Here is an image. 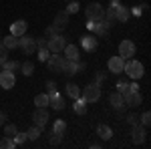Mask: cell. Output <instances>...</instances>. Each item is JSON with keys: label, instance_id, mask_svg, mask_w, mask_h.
Instances as JSON below:
<instances>
[{"label": "cell", "instance_id": "obj_38", "mask_svg": "<svg viewBox=\"0 0 151 149\" xmlns=\"http://www.w3.org/2000/svg\"><path fill=\"white\" fill-rule=\"evenodd\" d=\"M117 91L121 93V95H125V93L129 91V85L125 83V81H119V83H117Z\"/></svg>", "mask_w": 151, "mask_h": 149}, {"label": "cell", "instance_id": "obj_4", "mask_svg": "<svg viewBox=\"0 0 151 149\" xmlns=\"http://www.w3.org/2000/svg\"><path fill=\"white\" fill-rule=\"evenodd\" d=\"M18 46L22 48L26 55H32V53L36 50V38H35V36H30V35L18 36Z\"/></svg>", "mask_w": 151, "mask_h": 149}, {"label": "cell", "instance_id": "obj_41", "mask_svg": "<svg viewBox=\"0 0 151 149\" xmlns=\"http://www.w3.org/2000/svg\"><path fill=\"white\" fill-rule=\"evenodd\" d=\"M57 35H58V30L55 28V26H48L47 32H45V36H47V38H52V36H57Z\"/></svg>", "mask_w": 151, "mask_h": 149}, {"label": "cell", "instance_id": "obj_10", "mask_svg": "<svg viewBox=\"0 0 151 149\" xmlns=\"http://www.w3.org/2000/svg\"><path fill=\"white\" fill-rule=\"evenodd\" d=\"M141 93L139 91H127L123 95V103L127 105V107H139L141 105Z\"/></svg>", "mask_w": 151, "mask_h": 149}, {"label": "cell", "instance_id": "obj_25", "mask_svg": "<svg viewBox=\"0 0 151 149\" xmlns=\"http://www.w3.org/2000/svg\"><path fill=\"white\" fill-rule=\"evenodd\" d=\"M67 95H69L70 99L81 97V87H79V85H75V83H69V85H67Z\"/></svg>", "mask_w": 151, "mask_h": 149}, {"label": "cell", "instance_id": "obj_39", "mask_svg": "<svg viewBox=\"0 0 151 149\" xmlns=\"http://www.w3.org/2000/svg\"><path fill=\"white\" fill-rule=\"evenodd\" d=\"M127 123L129 125H137V123H139V117H137L135 113H129L127 115Z\"/></svg>", "mask_w": 151, "mask_h": 149}, {"label": "cell", "instance_id": "obj_33", "mask_svg": "<svg viewBox=\"0 0 151 149\" xmlns=\"http://www.w3.org/2000/svg\"><path fill=\"white\" fill-rule=\"evenodd\" d=\"M16 131H18V129H16L14 123H8V125L4 123V135H6V137H14V135H16Z\"/></svg>", "mask_w": 151, "mask_h": 149}, {"label": "cell", "instance_id": "obj_19", "mask_svg": "<svg viewBox=\"0 0 151 149\" xmlns=\"http://www.w3.org/2000/svg\"><path fill=\"white\" fill-rule=\"evenodd\" d=\"M75 103H73V111L77 115H85L87 113V101L83 99V97H77V99H73Z\"/></svg>", "mask_w": 151, "mask_h": 149}, {"label": "cell", "instance_id": "obj_14", "mask_svg": "<svg viewBox=\"0 0 151 149\" xmlns=\"http://www.w3.org/2000/svg\"><path fill=\"white\" fill-rule=\"evenodd\" d=\"M63 73L65 75H77V73H81L79 69V58L77 60H70V58H65V63H63Z\"/></svg>", "mask_w": 151, "mask_h": 149}, {"label": "cell", "instance_id": "obj_5", "mask_svg": "<svg viewBox=\"0 0 151 149\" xmlns=\"http://www.w3.org/2000/svg\"><path fill=\"white\" fill-rule=\"evenodd\" d=\"M48 119H50V115H48L47 107H36V109H35V113H32V121H35L36 127L42 129V127L48 123Z\"/></svg>", "mask_w": 151, "mask_h": 149}, {"label": "cell", "instance_id": "obj_28", "mask_svg": "<svg viewBox=\"0 0 151 149\" xmlns=\"http://www.w3.org/2000/svg\"><path fill=\"white\" fill-rule=\"evenodd\" d=\"M40 135H42V129H40V127H30V129H28V131H26V137L30 139V141H36V139L40 137Z\"/></svg>", "mask_w": 151, "mask_h": 149}, {"label": "cell", "instance_id": "obj_40", "mask_svg": "<svg viewBox=\"0 0 151 149\" xmlns=\"http://www.w3.org/2000/svg\"><path fill=\"white\" fill-rule=\"evenodd\" d=\"M6 55H8V48H4L2 46V40H0V65L6 60Z\"/></svg>", "mask_w": 151, "mask_h": 149}, {"label": "cell", "instance_id": "obj_22", "mask_svg": "<svg viewBox=\"0 0 151 149\" xmlns=\"http://www.w3.org/2000/svg\"><path fill=\"white\" fill-rule=\"evenodd\" d=\"M129 16H131L129 8H127V6H123V4H119V6H117V22H127Z\"/></svg>", "mask_w": 151, "mask_h": 149}, {"label": "cell", "instance_id": "obj_31", "mask_svg": "<svg viewBox=\"0 0 151 149\" xmlns=\"http://www.w3.org/2000/svg\"><path fill=\"white\" fill-rule=\"evenodd\" d=\"M79 8H81V4L77 2V0H69V4H67V14H77L79 12Z\"/></svg>", "mask_w": 151, "mask_h": 149}, {"label": "cell", "instance_id": "obj_29", "mask_svg": "<svg viewBox=\"0 0 151 149\" xmlns=\"http://www.w3.org/2000/svg\"><path fill=\"white\" fill-rule=\"evenodd\" d=\"M52 131H55V133H65V131H67V121H65V119H57L55 125H52Z\"/></svg>", "mask_w": 151, "mask_h": 149}, {"label": "cell", "instance_id": "obj_42", "mask_svg": "<svg viewBox=\"0 0 151 149\" xmlns=\"http://www.w3.org/2000/svg\"><path fill=\"white\" fill-rule=\"evenodd\" d=\"M55 91H57V83H55V81H48L47 83V93L50 95V93H55Z\"/></svg>", "mask_w": 151, "mask_h": 149}, {"label": "cell", "instance_id": "obj_11", "mask_svg": "<svg viewBox=\"0 0 151 149\" xmlns=\"http://www.w3.org/2000/svg\"><path fill=\"white\" fill-rule=\"evenodd\" d=\"M48 107H52L55 111H63V109H65V99H63V95L58 91L48 95Z\"/></svg>", "mask_w": 151, "mask_h": 149}, {"label": "cell", "instance_id": "obj_47", "mask_svg": "<svg viewBox=\"0 0 151 149\" xmlns=\"http://www.w3.org/2000/svg\"><path fill=\"white\" fill-rule=\"evenodd\" d=\"M93 26H95V20H89V22H87V28H89L91 32H93Z\"/></svg>", "mask_w": 151, "mask_h": 149}, {"label": "cell", "instance_id": "obj_43", "mask_svg": "<svg viewBox=\"0 0 151 149\" xmlns=\"http://www.w3.org/2000/svg\"><path fill=\"white\" fill-rule=\"evenodd\" d=\"M129 12H131L133 16H141V14H143V8H141V6H135L133 10H129Z\"/></svg>", "mask_w": 151, "mask_h": 149}, {"label": "cell", "instance_id": "obj_18", "mask_svg": "<svg viewBox=\"0 0 151 149\" xmlns=\"http://www.w3.org/2000/svg\"><path fill=\"white\" fill-rule=\"evenodd\" d=\"M109 103H111L113 109H123V107H125V103H123V95H121L119 91H115V93L109 95Z\"/></svg>", "mask_w": 151, "mask_h": 149}, {"label": "cell", "instance_id": "obj_15", "mask_svg": "<svg viewBox=\"0 0 151 149\" xmlns=\"http://www.w3.org/2000/svg\"><path fill=\"white\" fill-rule=\"evenodd\" d=\"M81 45H83V48H85L87 53H91V50H97V46H99V40H97V36H95V35L81 36Z\"/></svg>", "mask_w": 151, "mask_h": 149}, {"label": "cell", "instance_id": "obj_20", "mask_svg": "<svg viewBox=\"0 0 151 149\" xmlns=\"http://www.w3.org/2000/svg\"><path fill=\"white\" fill-rule=\"evenodd\" d=\"M63 55H65V58L77 60V58H79V48H77L75 45H69V42H67V46L63 48Z\"/></svg>", "mask_w": 151, "mask_h": 149}, {"label": "cell", "instance_id": "obj_8", "mask_svg": "<svg viewBox=\"0 0 151 149\" xmlns=\"http://www.w3.org/2000/svg\"><path fill=\"white\" fill-rule=\"evenodd\" d=\"M63 63H65V57H63V53H50V57L47 58V65H48V71H58L63 69Z\"/></svg>", "mask_w": 151, "mask_h": 149}, {"label": "cell", "instance_id": "obj_49", "mask_svg": "<svg viewBox=\"0 0 151 149\" xmlns=\"http://www.w3.org/2000/svg\"><path fill=\"white\" fill-rule=\"evenodd\" d=\"M67 2H69V0H67Z\"/></svg>", "mask_w": 151, "mask_h": 149}, {"label": "cell", "instance_id": "obj_27", "mask_svg": "<svg viewBox=\"0 0 151 149\" xmlns=\"http://www.w3.org/2000/svg\"><path fill=\"white\" fill-rule=\"evenodd\" d=\"M20 73H22L24 77H30V75L35 73V65H32L30 60H26V63H20Z\"/></svg>", "mask_w": 151, "mask_h": 149}, {"label": "cell", "instance_id": "obj_12", "mask_svg": "<svg viewBox=\"0 0 151 149\" xmlns=\"http://www.w3.org/2000/svg\"><path fill=\"white\" fill-rule=\"evenodd\" d=\"M123 67H125V58H121L119 55L109 58V71H111L113 75H121V73H123Z\"/></svg>", "mask_w": 151, "mask_h": 149}, {"label": "cell", "instance_id": "obj_3", "mask_svg": "<svg viewBox=\"0 0 151 149\" xmlns=\"http://www.w3.org/2000/svg\"><path fill=\"white\" fill-rule=\"evenodd\" d=\"M81 97L87 103H97V101L101 99V87H97L95 83H91V85H87L81 91Z\"/></svg>", "mask_w": 151, "mask_h": 149}, {"label": "cell", "instance_id": "obj_35", "mask_svg": "<svg viewBox=\"0 0 151 149\" xmlns=\"http://www.w3.org/2000/svg\"><path fill=\"white\" fill-rule=\"evenodd\" d=\"M36 57H38L40 63H47V58L50 57V50H48L47 46H42V48H38V55H36Z\"/></svg>", "mask_w": 151, "mask_h": 149}, {"label": "cell", "instance_id": "obj_2", "mask_svg": "<svg viewBox=\"0 0 151 149\" xmlns=\"http://www.w3.org/2000/svg\"><path fill=\"white\" fill-rule=\"evenodd\" d=\"M85 14H87V20H103L105 16V8L99 4V2H89L87 8H85Z\"/></svg>", "mask_w": 151, "mask_h": 149}, {"label": "cell", "instance_id": "obj_46", "mask_svg": "<svg viewBox=\"0 0 151 149\" xmlns=\"http://www.w3.org/2000/svg\"><path fill=\"white\" fill-rule=\"evenodd\" d=\"M4 123H6V115H4L2 111H0V127L4 125Z\"/></svg>", "mask_w": 151, "mask_h": 149}, {"label": "cell", "instance_id": "obj_6", "mask_svg": "<svg viewBox=\"0 0 151 149\" xmlns=\"http://www.w3.org/2000/svg\"><path fill=\"white\" fill-rule=\"evenodd\" d=\"M135 50H137V46H135L133 40H121V45H119V57L125 58V60L127 58H133Z\"/></svg>", "mask_w": 151, "mask_h": 149}, {"label": "cell", "instance_id": "obj_7", "mask_svg": "<svg viewBox=\"0 0 151 149\" xmlns=\"http://www.w3.org/2000/svg\"><path fill=\"white\" fill-rule=\"evenodd\" d=\"M65 46H67V38L60 36V35H57V36H52V38L47 40V48L50 50V53H63Z\"/></svg>", "mask_w": 151, "mask_h": 149}, {"label": "cell", "instance_id": "obj_30", "mask_svg": "<svg viewBox=\"0 0 151 149\" xmlns=\"http://www.w3.org/2000/svg\"><path fill=\"white\" fill-rule=\"evenodd\" d=\"M12 147H16V143H14V139L12 137H4L0 139V149H12Z\"/></svg>", "mask_w": 151, "mask_h": 149}, {"label": "cell", "instance_id": "obj_44", "mask_svg": "<svg viewBox=\"0 0 151 149\" xmlns=\"http://www.w3.org/2000/svg\"><path fill=\"white\" fill-rule=\"evenodd\" d=\"M103 81H105V75H103V73H99V75H97V81H95V85H97V87H101V85H103Z\"/></svg>", "mask_w": 151, "mask_h": 149}, {"label": "cell", "instance_id": "obj_34", "mask_svg": "<svg viewBox=\"0 0 151 149\" xmlns=\"http://www.w3.org/2000/svg\"><path fill=\"white\" fill-rule=\"evenodd\" d=\"M48 141H50V145H58V143L63 141V133H55V131H50V133H48Z\"/></svg>", "mask_w": 151, "mask_h": 149}, {"label": "cell", "instance_id": "obj_32", "mask_svg": "<svg viewBox=\"0 0 151 149\" xmlns=\"http://www.w3.org/2000/svg\"><path fill=\"white\" fill-rule=\"evenodd\" d=\"M2 67H4L6 71H12V73H14V71L20 69V63H16V60H8V58H6V60L2 63Z\"/></svg>", "mask_w": 151, "mask_h": 149}, {"label": "cell", "instance_id": "obj_17", "mask_svg": "<svg viewBox=\"0 0 151 149\" xmlns=\"http://www.w3.org/2000/svg\"><path fill=\"white\" fill-rule=\"evenodd\" d=\"M10 35L14 36H22L26 35V20H16L10 24Z\"/></svg>", "mask_w": 151, "mask_h": 149}, {"label": "cell", "instance_id": "obj_37", "mask_svg": "<svg viewBox=\"0 0 151 149\" xmlns=\"http://www.w3.org/2000/svg\"><path fill=\"white\" fill-rule=\"evenodd\" d=\"M139 121H141V125H143V127H147V125L151 123V113H149V111H145V113L141 115Z\"/></svg>", "mask_w": 151, "mask_h": 149}, {"label": "cell", "instance_id": "obj_23", "mask_svg": "<svg viewBox=\"0 0 151 149\" xmlns=\"http://www.w3.org/2000/svg\"><path fill=\"white\" fill-rule=\"evenodd\" d=\"M2 46H4V48H8V50L16 48V46H18V36H14V35L4 36V38H2Z\"/></svg>", "mask_w": 151, "mask_h": 149}, {"label": "cell", "instance_id": "obj_36", "mask_svg": "<svg viewBox=\"0 0 151 149\" xmlns=\"http://www.w3.org/2000/svg\"><path fill=\"white\" fill-rule=\"evenodd\" d=\"M14 143H16V147H20V145H24V143H26V133H18V131H16V135H14Z\"/></svg>", "mask_w": 151, "mask_h": 149}, {"label": "cell", "instance_id": "obj_13", "mask_svg": "<svg viewBox=\"0 0 151 149\" xmlns=\"http://www.w3.org/2000/svg\"><path fill=\"white\" fill-rule=\"evenodd\" d=\"M131 135H133V143H135V145H141V143H145V137H147V131H145V127L143 125H139V123H137V125H133V133H131Z\"/></svg>", "mask_w": 151, "mask_h": 149}, {"label": "cell", "instance_id": "obj_26", "mask_svg": "<svg viewBox=\"0 0 151 149\" xmlns=\"http://www.w3.org/2000/svg\"><path fill=\"white\" fill-rule=\"evenodd\" d=\"M35 105L36 107H48V93H38L35 97Z\"/></svg>", "mask_w": 151, "mask_h": 149}, {"label": "cell", "instance_id": "obj_48", "mask_svg": "<svg viewBox=\"0 0 151 149\" xmlns=\"http://www.w3.org/2000/svg\"><path fill=\"white\" fill-rule=\"evenodd\" d=\"M111 6H119V0H111Z\"/></svg>", "mask_w": 151, "mask_h": 149}, {"label": "cell", "instance_id": "obj_21", "mask_svg": "<svg viewBox=\"0 0 151 149\" xmlns=\"http://www.w3.org/2000/svg\"><path fill=\"white\" fill-rule=\"evenodd\" d=\"M97 135L103 139V141H109V139L113 137V129L109 125H99L97 127Z\"/></svg>", "mask_w": 151, "mask_h": 149}, {"label": "cell", "instance_id": "obj_45", "mask_svg": "<svg viewBox=\"0 0 151 149\" xmlns=\"http://www.w3.org/2000/svg\"><path fill=\"white\" fill-rule=\"evenodd\" d=\"M129 91H139V85H137V83H131V85H129Z\"/></svg>", "mask_w": 151, "mask_h": 149}, {"label": "cell", "instance_id": "obj_1", "mask_svg": "<svg viewBox=\"0 0 151 149\" xmlns=\"http://www.w3.org/2000/svg\"><path fill=\"white\" fill-rule=\"evenodd\" d=\"M123 73L127 75L129 79L137 81V79L143 77L145 69H143V65H141L139 60H135V58H127V60H125V67H123Z\"/></svg>", "mask_w": 151, "mask_h": 149}, {"label": "cell", "instance_id": "obj_9", "mask_svg": "<svg viewBox=\"0 0 151 149\" xmlns=\"http://www.w3.org/2000/svg\"><path fill=\"white\" fill-rule=\"evenodd\" d=\"M14 83H16V77H14V73H12V71H2V73H0V87H2V89H6V91H8V89H12V87H14Z\"/></svg>", "mask_w": 151, "mask_h": 149}, {"label": "cell", "instance_id": "obj_16", "mask_svg": "<svg viewBox=\"0 0 151 149\" xmlns=\"http://www.w3.org/2000/svg\"><path fill=\"white\" fill-rule=\"evenodd\" d=\"M69 16H70V14H67L65 10H63V12H58L57 16H55V22H52V26L57 28L58 32L67 28V24H69Z\"/></svg>", "mask_w": 151, "mask_h": 149}, {"label": "cell", "instance_id": "obj_24", "mask_svg": "<svg viewBox=\"0 0 151 149\" xmlns=\"http://www.w3.org/2000/svg\"><path fill=\"white\" fill-rule=\"evenodd\" d=\"M107 30H109V26H107L103 20H97V22H95V26H93L95 36H105V35H107Z\"/></svg>", "mask_w": 151, "mask_h": 149}]
</instances>
